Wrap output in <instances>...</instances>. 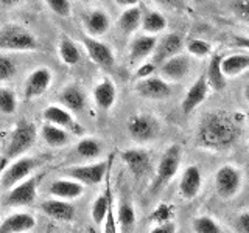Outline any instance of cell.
<instances>
[{"label": "cell", "instance_id": "obj_5", "mask_svg": "<svg viewBox=\"0 0 249 233\" xmlns=\"http://www.w3.org/2000/svg\"><path fill=\"white\" fill-rule=\"evenodd\" d=\"M36 137H37V129L33 123H30L27 120L18 121L14 129L11 131L5 155L8 159L20 157L22 154H25L36 143Z\"/></svg>", "mask_w": 249, "mask_h": 233}, {"label": "cell", "instance_id": "obj_45", "mask_svg": "<svg viewBox=\"0 0 249 233\" xmlns=\"http://www.w3.org/2000/svg\"><path fill=\"white\" fill-rule=\"evenodd\" d=\"M150 233H176V224L173 221L158 224Z\"/></svg>", "mask_w": 249, "mask_h": 233}, {"label": "cell", "instance_id": "obj_24", "mask_svg": "<svg viewBox=\"0 0 249 233\" xmlns=\"http://www.w3.org/2000/svg\"><path fill=\"white\" fill-rule=\"evenodd\" d=\"M83 25L88 34L92 37L103 36L111 28V19L103 10H92L83 16Z\"/></svg>", "mask_w": 249, "mask_h": 233}, {"label": "cell", "instance_id": "obj_25", "mask_svg": "<svg viewBox=\"0 0 249 233\" xmlns=\"http://www.w3.org/2000/svg\"><path fill=\"white\" fill-rule=\"evenodd\" d=\"M93 101L98 109L101 111H109L114 104H115V100H117V89H115V84L105 78L101 80L95 87H93Z\"/></svg>", "mask_w": 249, "mask_h": 233}, {"label": "cell", "instance_id": "obj_49", "mask_svg": "<svg viewBox=\"0 0 249 233\" xmlns=\"http://www.w3.org/2000/svg\"><path fill=\"white\" fill-rule=\"evenodd\" d=\"M243 95H245V100H246V103L249 104V83L245 85V89H243Z\"/></svg>", "mask_w": 249, "mask_h": 233}, {"label": "cell", "instance_id": "obj_7", "mask_svg": "<svg viewBox=\"0 0 249 233\" xmlns=\"http://www.w3.org/2000/svg\"><path fill=\"white\" fill-rule=\"evenodd\" d=\"M39 165H41V160L39 159L23 157V155H20V157L16 159L11 165L3 171V174L0 176V190L8 191L10 188H13L14 185L25 181Z\"/></svg>", "mask_w": 249, "mask_h": 233}, {"label": "cell", "instance_id": "obj_6", "mask_svg": "<svg viewBox=\"0 0 249 233\" xmlns=\"http://www.w3.org/2000/svg\"><path fill=\"white\" fill-rule=\"evenodd\" d=\"M128 135L136 143H150L160 134V124L151 115L136 114L126 123Z\"/></svg>", "mask_w": 249, "mask_h": 233}, {"label": "cell", "instance_id": "obj_14", "mask_svg": "<svg viewBox=\"0 0 249 233\" xmlns=\"http://www.w3.org/2000/svg\"><path fill=\"white\" fill-rule=\"evenodd\" d=\"M184 47L182 42V37L179 36L178 33H168L163 37H160L158 44L154 47V51H153V64L154 66H160L163 61H167L170 58L176 56V54L181 53Z\"/></svg>", "mask_w": 249, "mask_h": 233}, {"label": "cell", "instance_id": "obj_23", "mask_svg": "<svg viewBox=\"0 0 249 233\" xmlns=\"http://www.w3.org/2000/svg\"><path fill=\"white\" fill-rule=\"evenodd\" d=\"M158 44V37L153 34H142L132 39L129 45V62L131 64H139L148 56H151L154 47Z\"/></svg>", "mask_w": 249, "mask_h": 233}, {"label": "cell", "instance_id": "obj_32", "mask_svg": "<svg viewBox=\"0 0 249 233\" xmlns=\"http://www.w3.org/2000/svg\"><path fill=\"white\" fill-rule=\"evenodd\" d=\"M140 27H142V30L145 31V34L156 36L158 33H162V31L167 28V19L162 13L150 10L142 14Z\"/></svg>", "mask_w": 249, "mask_h": 233}, {"label": "cell", "instance_id": "obj_51", "mask_svg": "<svg viewBox=\"0 0 249 233\" xmlns=\"http://www.w3.org/2000/svg\"><path fill=\"white\" fill-rule=\"evenodd\" d=\"M193 2H198V3H201V2H204V0H193Z\"/></svg>", "mask_w": 249, "mask_h": 233}, {"label": "cell", "instance_id": "obj_50", "mask_svg": "<svg viewBox=\"0 0 249 233\" xmlns=\"http://www.w3.org/2000/svg\"><path fill=\"white\" fill-rule=\"evenodd\" d=\"M80 2H86V3H88V2H92V0H80Z\"/></svg>", "mask_w": 249, "mask_h": 233}, {"label": "cell", "instance_id": "obj_4", "mask_svg": "<svg viewBox=\"0 0 249 233\" xmlns=\"http://www.w3.org/2000/svg\"><path fill=\"white\" fill-rule=\"evenodd\" d=\"M181 160H182V148L179 145H170L159 160L158 169H156L154 174V181L151 183V191L154 193L159 191L167 183L173 181L179 171V166H181Z\"/></svg>", "mask_w": 249, "mask_h": 233}, {"label": "cell", "instance_id": "obj_22", "mask_svg": "<svg viewBox=\"0 0 249 233\" xmlns=\"http://www.w3.org/2000/svg\"><path fill=\"white\" fill-rule=\"evenodd\" d=\"M58 100L62 104V107H66L72 114L81 112L86 107V93L78 84L64 85V89L59 92Z\"/></svg>", "mask_w": 249, "mask_h": 233}, {"label": "cell", "instance_id": "obj_29", "mask_svg": "<svg viewBox=\"0 0 249 233\" xmlns=\"http://www.w3.org/2000/svg\"><path fill=\"white\" fill-rule=\"evenodd\" d=\"M221 68L226 78H237L249 68V53H233L223 56Z\"/></svg>", "mask_w": 249, "mask_h": 233}, {"label": "cell", "instance_id": "obj_18", "mask_svg": "<svg viewBox=\"0 0 249 233\" xmlns=\"http://www.w3.org/2000/svg\"><path fill=\"white\" fill-rule=\"evenodd\" d=\"M209 90H210V87H209V84H207L206 75H201L199 78H196L195 83L189 87V90H187L185 97H184L182 103H181L182 112L184 114H190L199 104L204 103V100L209 95Z\"/></svg>", "mask_w": 249, "mask_h": 233}, {"label": "cell", "instance_id": "obj_11", "mask_svg": "<svg viewBox=\"0 0 249 233\" xmlns=\"http://www.w3.org/2000/svg\"><path fill=\"white\" fill-rule=\"evenodd\" d=\"M123 163L136 179H142L151 173V155L142 148H129L120 152Z\"/></svg>", "mask_w": 249, "mask_h": 233}, {"label": "cell", "instance_id": "obj_28", "mask_svg": "<svg viewBox=\"0 0 249 233\" xmlns=\"http://www.w3.org/2000/svg\"><path fill=\"white\" fill-rule=\"evenodd\" d=\"M41 137L50 148H62L69 145L70 140H72V134H70L67 129L59 128L56 124H52V123L42 124Z\"/></svg>", "mask_w": 249, "mask_h": 233}, {"label": "cell", "instance_id": "obj_9", "mask_svg": "<svg viewBox=\"0 0 249 233\" xmlns=\"http://www.w3.org/2000/svg\"><path fill=\"white\" fill-rule=\"evenodd\" d=\"M37 183L39 176H30L25 181L19 182L10 188L5 194L3 205L5 207H27L36 200L37 196Z\"/></svg>", "mask_w": 249, "mask_h": 233}, {"label": "cell", "instance_id": "obj_44", "mask_svg": "<svg viewBox=\"0 0 249 233\" xmlns=\"http://www.w3.org/2000/svg\"><path fill=\"white\" fill-rule=\"evenodd\" d=\"M237 229L240 233H249V210L238 215L237 217Z\"/></svg>", "mask_w": 249, "mask_h": 233}, {"label": "cell", "instance_id": "obj_46", "mask_svg": "<svg viewBox=\"0 0 249 233\" xmlns=\"http://www.w3.org/2000/svg\"><path fill=\"white\" fill-rule=\"evenodd\" d=\"M233 44L249 51V36H233Z\"/></svg>", "mask_w": 249, "mask_h": 233}, {"label": "cell", "instance_id": "obj_3", "mask_svg": "<svg viewBox=\"0 0 249 233\" xmlns=\"http://www.w3.org/2000/svg\"><path fill=\"white\" fill-rule=\"evenodd\" d=\"M112 159L114 155H109L107 160H100V162H93V163H84V165H75V166H69L66 169H62L67 177L78 181L83 185L88 186H95L100 185L103 181H106V176L111 171L112 165Z\"/></svg>", "mask_w": 249, "mask_h": 233}, {"label": "cell", "instance_id": "obj_17", "mask_svg": "<svg viewBox=\"0 0 249 233\" xmlns=\"http://www.w3.org/2000/svg\"><path fill=\"white\" fill-rule=\"evenodd\" d=\"M41 212L44 215H47L49 217L54 221H59V222H70L75 219V215H76V210L73 207V204L70 200H64V199H49V200H44L41 205Z\"/></svg>", "mask_w": 249, "mask_h": 233}, {"label": "cell", "instance_id": "obj_26", "mask_svg": "<svg viewBox=\"0 0 249 233\" xmlns=\"http://www.w3.org/2000/svg\"><path fill=\"white\" fill-rule=\"evenodd\" d=\"M221 59H223V54L220 53L212 54V58L209 61L207 70L204 73L209 87L215 92H221L223 89H226V85H228V78L224 76L223 68H221Z\"/></svg>", "mask_w": 249, "mask_h": 233}, {"label": "cell", "instance_id": "obj_27", "mask_svg": "<svg viewBox=\"0 0 249 233\" xmlns=\"http://www.w3.org/2000/svg\"><path fill=\"white\" fill-rule=\"evenodd\" d=\"M112 202V188H111V179H109V174L106 176V186L103 193L98 194V198L93 200L92 204V210H90V216L92 221L97 225H103L105 217L107 215V208L109 204Z\"/></svg>", "mask_w": 249, "mask_h": 233}, {"label": "cell", "instance_id": "obj_33", "mask_svg": "<svg viewBox=\"0 0 249 233\" xmlns=\"http://www.w3.org/2000/svg\"><path fill=\"white\" fill-rule=\"evenodd\" d=\"M59 58L67 66H76L81 59V51L78 49V45L67 36H62L59 45H58Z\"/></svg>", "mask_w": 249, "mask_h": 233}, {"label": "cell", "instance_id": "obj_21", "mask_svg": "<svg viewBox=\"0 0 249 233\" xmlns=\"http://www.w3.org/2000/svg\"><path fill=\"white\" fill-rule=\"evenodd\" d=\"M36 227V217L30 213H13L0 222V233H28Z\"/></svg>", "mask_w": 249, "mask_h": 233}, {"label": "cell", "instance_id": "obj_47", "mask_svg": "<svg viewBox=\"0 0 249 233\" xmlns=\"http://www.w3.org/2000/svg\"><path fill=\"white\" fill-rule=\"evenodd\" d=\"M115 3L119 5V6L129 8V6H137L139 0H115Z\"/></svg>", "mask_w": 249, "mask_h": 233}, {"label": "cell", "instance_id": "obj_31", "mask_svg": "<svg viewBox=\"0 0 249 233\" xmlns=\"http://www.w3.org/2000/svg\"><path fill=\"white\" fill-rule=\"evenodd\" d=\"M142 14L143 13L139 6H129L122 13L119 20H117V27L123 34H132L140 27Z\"/></svg>", "mask_w": 249, "mask_h": 233}, {"label": "cell", "instance_id": "obj_42", "mask_svg": "<svg viewBox=\"0 0 249 233\" xmlns=\"http://www.w3.org/2000/svg\"><path fill=\"white\" fill-rule=\"evenodd\" d=\"M154 72H156V66L153 62H142V64L137 67L136 76H137V80H143V78L153 76Z\"/></svg>", "mask_w": 249, "mask_h": 233}, {"label": "cell", "instance_id": "obj_2", "mask_svg": "<svg viewBox=\"0 0 249 233\" xmlns=\"http://www.w3.org/2000/svg\"><path fill=\"white\" fill-rule=\"evenodd\" d=\"M37 49V39L20 23H5L0 27V50L3 51H33Z\"/></svg>", "mask_w": 249, "mask_h": 233}, {"label": "cell", "instance_id": "obj_41", "mask_svg": "<svg viewBox=\"0 0 249 233\" xmlns=\"http://www.w3.org/2000/svg\"><path fill=\"white\" fill-rule=\"evenodd\" d=\"M45 3L49 5V8L54 14L61 16V17H67L70 14V10H72L69 0H45Z\"/></svg>", "mask_w": 249, "mask_h": 233}, {"label": "cell", "instance_id": "obj_15", "mask_svg": "<svg viewBox=\"0 0 249 233\" xmlns=\"http://www.w3.org/2000/svg\"><path fill=\"white\" fill-rule=\"evenodd\" d=\"M42 120L45 123L56 124L59 128L67 129L70 134H81V128L78 126L75 121L73 115L66 107L58 106V104H50L42 111Z\"/></svg>", "mask_w": 249, "mask_h": 233}, {"label": "cell", "instance_id": "obj_30", "mask_svg": "<svg viewBox=\"0 0 249 233\" xmlns=\"http://www.w3.org/2000/svg\"><path fill=\"white\" fill-rule=\"evenodd\" d=\"M117 224H119L120 233H132L136 227V208L129 200H122L117 208Z\"/></svg>", "mask_w": 249, "mask_h": 233}, {"label": "cell", "instance_id": "obj_8", "mask_svg": "<svg viewBox=\"0 0 249 233\" xmlns=\"http://www.w3.org/2000/svg\"><path fill=\"white\" fill-rule=\"evenodd\" d=\"M243 185V174L233 165H223L215 173V190L221 199H232L237 196Z\"/></svg>", "mask_w": 249, "mask_h": 233}, {"label": "cell", "instance_id": "obj_37", "mask_svg": "<svg viewBox=\"0 0 249 233\" xmlns=\"http://www.w3.org/2000/svg\"><path fill=\"white\" fill-rule=\"evenodd\" d=\"M18 75V66L8 54H0V83L11 81Z\"/></svg>", "mask_w": 249, "mask_h": 233}, {"label": "cell", "instance_id": "obj_34", "mask_svg": "<svg viewBox=\"0 0 249 233\" xmlns=\"http://www.w3.org/2000/svg\"><path fill=\"white\" fill-rule=\"evenodd\" d=\"M75 151L78 154V157H81L84 160H93V159L100 157L101 151H103V146H101L100 140L92 138V137H86L76 143Z\"/></svg>", "mask_w": 249, "mask_h": 233}, {"label": "cell", "instance_id": "obj_20", "mask_svg": "<svg viewBox=\"0 0 249 233\" xmlns=\"http://www.w3.org/2000/svg\"><path fill=\"white\" fill-rule=\"evenodd\" d=\"M49 193L53 198L58 199H64V200H73L83 196L84 193V185L80 183L73 179H58V181H53L49 186Z\"/></svg>", "mask_w": 249, "mask_h": 233}, {"label": "cell", "instance_id": "obj_12", "mask_svg": "<svg viewBox=\"0 0 249 233\" xmlns=\"http://www.w3.org/2000/svg\"><path fill=\"white\" fill-rule=\"evenodd\" d=\"M52 81H53V73L50 72V68L47 67L35 68L27 76L25 83H23V98L30 101L44 95L52 85Z\"/></svg>", "mask_w": 249, "mask_h": 233}, {"label": "cell", "instance_id": "obj_40", "mask_svg": "<svg viewBox=\"0 0 249 233\" xmlns=\"http://www.w3.org/2000/svg\"><path fill=\"white\" fill-rule=\"evenodd\" d=\"M231 11L238 20L249 23V0H232Z\"/></svg>", "mask_w": 249, "mask_h": 233}, {"label": "cell", "instance_id": "obj_13", "mask_svg": "<svg viewBox=\"0 0 249 233\" xmlns=\"http://www.w3.org/2000/svg\"><path fill=\"white\" fill-rule=\"evenodd\" d=\"M136 92L145 100H165L171 95L170 83L160 76H148L143 80H139L136 84Z\"/></svg>", "mask_w": 249, "mask_h": 233}, {"label": "cell", "instance_id": "obj_1", "mask_svg": "<svg viewBox=\"0 0 249 233\" xmlns=\"http://www.w3.org/2000/svg\"><path fill=\"white\" fill-rule=\"evenodd\" d=\"M240 137V124L228 111H207L198 120L195 143L206 151H224Z\"/></svg>", "mask_w": 249, "mask_h": 233}, {"label": "cell", "instance_id": "obj_36", "mask_svg": "<svg viewBox=\"0 0 249 233\" xmlns=\"http://www.w3.org/2000/svg\"><path fill=\"white\" fill-rule=\"evenodd\" d=\"M18 109V97L11 89H0V112L2 114H14Z\"/></svg>", "mask_w": 249, "mask_h": 233}, {"label": "cell", "instance_id": "obj_38", "mask_svg": "<svg viewBox=\"0 0 249 233\" xmlns=\"http://www.w3.org/2000/svg\"><path fill=\"white\" fill-rule=\"evenodd\" d=\"M175 216V208L170 204H159L154 208V212L150 216V221L154 224H163L168 221H173Z\"/></svg>", "mask_w": 249, "mask_h": 233}, {"label": "cell", "instance_id": "obj_19", "mask_svg": "<svg viewBox=\"0 0 249 233\" xmlns=\"http://www.w3.org/2000/svg\"><path fill=\"white\" fill-rule=\"evenodd\" d=\"M202 186V174L196 165H190L184 169L179 181V194L185 200H192L199 194Z\"/></svg>", "mask_w": 249, "mask_h": 233}, {"label": "cell", "instance_id": "obj_16", "mask_svg": "<svg viewBox=\"0 0 249 233\" xmlns=\"http://www.w3.org/2000/svg\"><path fill=\"white\" fill-rule=\"evenodd\" d=\"M159 72H160V78H163L168 83L182 81L190 72V59L179 53L176 56L163 61L159 67Z\"/></svg>", "mask_w": 249, "mask_h": 233}, {"label": "cell", "instance_id": "obj_48", "mask_svg": "<svg viewBox=\"0 0 249 233\" xmlns=\"http://www.w3.org/2000/svg\"><path fill=\"white\" fill-rule=\"evenodd\" d=\"M20 2H23V0H0V5L5 6V8H10V6L19 5Z\"/></svg>", "mask_w": 249, "mask_h": 233}, {"label": "cell", "instance_id": "obj_43", "mask_svg": "<svg viewBox=\"0 0 249 233\" xmlns=\"http://www.w3.org/2000/svg\"><path fill=\"white\" fill-rule=\"evenodd\" d=\"M154 2L163 8H170V10H185V0H154Z\"/></svg>", "mask_w": 249, "mask_h": 233}, {"label": "cell", "instance_id": "obj_35", "mask_svg": "<svg viewBox=\"0 0 249 233\" xmlns=\"http://www.w3.org/2000/svg\"><path fill=\"white\" fill-rule=\"evenodd\" d=\"M192 229H193V233H223L220 224L210 216L195 217L192 222Z\"/></svg>", "mask_w": 249, "mask_h": 233}, {"label": "cell", "instance_id": "obj_10", "mask_svg": "<svg viewBox=\"0 0 249 233\" xmlns=\"http://www.w3.org/2000/svg\"><path fill=\"white\" fill-rule=\"evenodd\" d=\"M81 41H83L86 53H88V56L90 58V61L93 62V64H97L100 68H103V70H107V72L114 68L115 54L107 44L101 42L97 37H92L89 34H84Z\"/></svg>", "mask_w": 249, "mask_h": 233}, {"label": "cell", "instance_id": "obj_39", "mask_svg": "<svg viewBox=\"0 0 249 233\" xmlns=\"http://www.w3.org/2000/svg\"><path fill=\"white\" fill-rule=\"evenodd\" d=\"M187 51L196 58H204L212 53V45L204 39H190L187 42Z\"/></svg>", "mask_w": 249, "mask_h": 233}]
</instances>
